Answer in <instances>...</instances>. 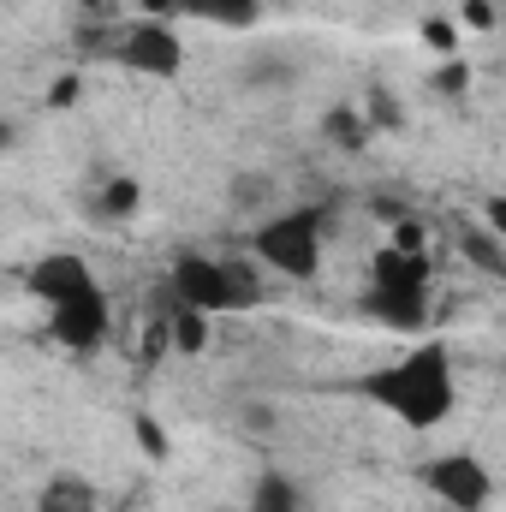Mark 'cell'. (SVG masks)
Listing matches in <instances>:
<instances>
[{"label": "cell", "instance_id": "obj_1", "mask_svg": "<svg viewBox=\"0 0 506 512\" xmlns=\"http://www.w3.org/2000/svg\"><path fill=\"white\" fill-rule=\"evenodd\" d=\"M364 393L381 399V411H393L405 429H435V423H447V417H453V405H459L453 358H447V346H441V340H429V346L405 352L399 364L376 370V376L364 382Z\"/></svg>", "mask_w": 506, "mask_h": 512}, {"label": "cell", "instance_id": "obj_2", "mask_svg": "<svg viewBox=\"0 0 506 512\" xmlns=\"http://www.w3.org/2000/svg\"><path fill=\"white\" fill-rule=\"evenodd\" d=\"M429 256L405 251V245H381L370 256V316L381 328H399V334H417L429 322Z\"/></svg>", "mask_w": 506, "mask_h": 512}, {"label": "cell", "instance_id": "obj_3", "mask_svg": "<svg viewBox=\"0 0 506 512\" xmlns=\"http://www.w3.org/2000/svg\"><path fill=\"white\" fill-rule=\"evenodd\" d=\"M167 298H173V304H191V310L221 316V310H251L256 298H262V286H256V268H251V262L185 251V256H173Z\"/></svg>", "mask_w": 506, "mask_h": 512}, {"label": "cell", "instance_id": "obj_4", "mask_svg": "<svg viewBox=\"0 0 506 512\" xmlns=\"http://www.w3.org/2000/svg\"><path fill=\"white\" fill-rule=\"evenodd\" d=\"M322 239H328V215H322L316 203H304V209L268 215L251 233V251L262 256L274 274H286V280H316V268H322Z\"/></svg>", "mask_w": 506, "mask_h": 512}, {"label": "cell", "instance_id": "obj_5", "mask_svg": "<svg viewBox=\"0 0 506 512\" xmlns=\"http://www.w3.org/2000/svg\"><path fill=\"white\" fill-rule=\"evenodd\" d=\"M423 489L435 501H447L453 512H483L495 501V477H489V465L477 453H441V459H429L423 465Z\"/></svg>", "mask_w": 506, "mask_h": 512}, {"label": "cell", "instance_id": "obj_6", "mask_svg": "<svg viewBox=\"0 0 506 512\" xmlns=\"http://www.w3.org/2000/svg\"><path fill=\"white\" fill-rule=\"evenodd\" d=\"M120 66L143 72V78H179L185 66V42L167 18H137L126 36H120Z\"/></svg>", "mask_w": 506, "mask_h": 512}, {"label": "cell", "instance_id": "obj_7", "mask_svg": "<svg viewBox=\"0 0 506 512\" xmlns=\"http://www.w3.org/2000/svg\"><path fill=\"white\" fill-rule=\"evenodd\" d=\"M48 334L66 346V352H96L108 340V292L90 286L66 304H48Z\"/></svg>", "mask_w": 506, "mask_h": 512}, {"label": "cell", "instance_id": "obj_8", "mask_svg": "<svg viewBox=\"0 0 506 512\" xmlns=\"http://www.w3.org/2000/svg\"><path fill=\"white\" fill-rule=\"evenodd\" d=\"M24 286L36 292V304H66V298L90 292V286H96V274H90V262H84V256L48 251V256H36V262H30Z\"/></svg>", "mask_w": 506, "mask_h": 512}, {"label": "cell", "instance_id": "obj_9", "mask_svg": "<svg viewBox=\"0 0 506 512\" xmlns=\"http://www.w3.org/2000/svg\"><path fill=\"white\" fill-rule=\"evenodd\" d=\"M137 209H143V185H137L131 173H114V179H102V185H96V197H90V215H96V221H108V227L131 221Z\"/></svg>", "mask_w": 506, "mask_h": 512}, {"label": "cell", "instance_id": "obj_10", "mask_svg": "<svg viewBox=\"0 0 506 512\" xmlns=\"http://www.w3.org/2000/svg\"><path fill=\"white\" fill-rule=\"evenodd\" d=\"M167 334H173V352L179 358H197L209 346V310H191V304H173L167 298Z\"/></svg>", "mask_w": 506, "mask_h": 512}, {"label": "cell", "instance_id": "obj_11", "mask_svg": "<svg viewBox=\"0 0 506 512\" xmlns=\"http://www.w3.org/2000/svg\"><path fill=\"white\" fill-rule=\"evenodd\" d=\"M179 12L209 18V24H227V30H251L256 18H262V0H179Z\"/></svg>", "mask_w": 506, "mask_h": 512}, {"label": "cell", "instance_id": "obj_12", "mask_svg": "<svg viewBox=\"0 0 506 512\" xmlns=\"http://www.w3.org/2000/svg\"><path fill=\"white\" fill-rule=\"evenodd\" d=\"M251 512H304L298 483H292V477H280V471H268V477L256 483V495H251Z\"/></svg>", "mask_w": 506, "mask_h": 512}, {"label": "cell", "instance_id": "obj_13", "mask_svg": "<svg viewBox=\"0 0 506 512\" xmlns=\"http://www.w3.org/2000/svg\"><path fill=\"white\" fill-rule=\"evenodd\" d=\"M459 256L477 262L483 274H506V245L495 233H459Z\"/></svg>", "mask_w": 506, "mask_h": 512}, {"label": "cell", "instance_id": "obj_14", "mask_svg": "<svg viewBox=\"0 0 506 512\" xmlns=\"http://www.w3.org/2000/svg\"><path fill=\"white\" fill-rule=\"evenodd\" d=\"M322 131H328V137H334L340 149H364V137H370V120H364L358 108H328Z\"/></svg>", "mask_w": 506, "mask_h": 512}, {"label": "cell", "instance_id": "obj_15", "mask_svg": "<svg viewBox=\"0 0 506 512\" xmlns=\"http://www.w3.org/2000/svg\"><path fill=\"white\" fill-rule=\"evenodd\" d=\"M364 120H370V126L399 131V126H405V114H399V96H393V90H370V102H364Z\"/></svg>", "mask_w": 506, "mask_h": 512}, {"label": "cell", "instance_id": "obj_16", "mask_svg": "<svg viewBox=\"0 0 506 512\" xmlns=\"http://www.w3.org/2000/svg\"><path fill=\"white\" fill-rule=\"evenodd\" d=\"M131 435H137V447H143L149 459H167V429H161L155 417H137V423H131Z\"/></svg>", "mask_w": 506, "mask_h": 512}, {"label": "cell", "instance_id": "obj_17", "mask_svg": "<svg viewBox=\"0 0 506 512\" xmlns=\"http://www.w3.org/2000/svg\"><path fill=\"white\" fill-rule=\"evenodd\" d=\"M459 24L465 30H495L501 12H495V0H459Z\"/></svg>", "mask_w": 506, "mask_h": 512}, {"label": "cell", "instance_id": "obj_18", "mask_svg": "<svg viewBox=\"0 0 506 512\" xmlns=\"http://www.w3.org/2000/svg\"><path fill=\"white\" fill-rule=\"evenodd\" d=\"M423 42H429L435 54H447V60H453V42H459L453 18H423Z\"/></svg>", "mask_w": 506, "mask_h": 512}, {"label": "cell", "instance_id": "obj_19", "mask_svg": "<svg viewBox=\"0 0 506 512\" xmlns=\"http://www.w3.org/2000/svg\"><path fill=\"white\" fill-rule=\"evenodd\" d=\"M435 90H441V96H465V90H471V66H459V60H447V66L435 72Z\"/></svg>", "mask_w": 506, "mask_h": 512}, {"label": "cell", "instance_id": "obj_20", "mask_svg": "<svg viewBox=\"0 0 506 512\" xmlns=\"http://www.w3.org/2000/svg\"><path fill=\"white\" fill-rule=\"evenodd\" d=\"M483 215H489V233H495V239L506 245V191H495V197L483 203Z\"/></svg>", "mask_w": 506, "mask_h": 512}, {"label": "cell", "instance_id": "obj_21", "mask_svg": "<svg viewBox=\"0 0 506 512\" xmlns=\"http://www.w3.org/2000/svg\"><path fill=\"white\" fill-rule=\"evenodd\" d=\"M78 102V78H60L54 90H48V108H72Z\"/></svg>", "mask_w": 506, "mask_h": 512}, {"label": "cell", "instance_id": "obj_22", "mask_svg": "<svg viewBox=\"0 0 506 512\" xmlns=\"http://www.w3.org/2000/svg\"><path fill=\"white\" fill-rule=\"evenodd\" d=\"M137 6H143L149 18H167V12H179V0H137Z\"/></svg>", "mask_w": 506, "mask_h": 512}]
</instances>
